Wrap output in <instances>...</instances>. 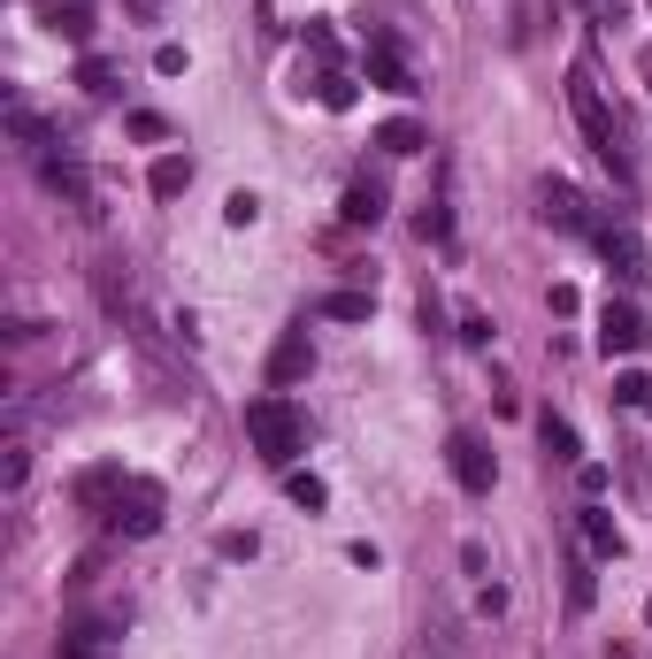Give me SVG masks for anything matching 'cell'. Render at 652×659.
Listing matches in <instances>:
<instances>
[{
	"mask_svg": "<svg viewBox=\"0 0 652 659\" xmlns=\"http://www.w3.org/2000/svg\"><path fill=\"white\" fill-rule=\"evenodd\" d=\"M246 437L261 445L269 468H292L300 445H308V414H300L292 399H277V391H269V399H246Z\"/></svg>",
	"mask_w": 652,
	"mask_h": 659,
	"instance_id": "obj_1",
	"label": "cell"
},
{
	"mask_svg": "<svg viewBox=\"0 0 652 659\" xmlns=\"http://www.w3.org/2000/svg\"><path fill=\"white\" fill-rule=\"evenodd\" d=\"M568 100H576V123H584V139H591V154L614 169V176H630V162H622V131H614V116H607V100H599L591 69H568Z\"/></svg>",
	"mask_w": 652,
	"mask_h": 659,
	"instance_id": "obj_2",
	"label": "cell"
},
{
	"mask_svg": "<svg viewBox=\"0 0 652 659\" xmlns=\"http://www.w3.org/2000/svg\"><path fill=\"white\" fill-rule=\"evenodd\" d=\"M108 529L116 537H154L162 529V484H147V476L124 484V491L108 498Z\"/></svg>",
	"mask_w": 652,
	"mask_h": 659,
	"instance_id": "obj_3",
	"label": "cell"
},
{
	"mask_svg": "<svg viewBox=\"0 0 652 659\" xmlns=\"http://www.w3.org/2000/svg\"><path fill=\"white\" fill-rule=\"evenodd\" d=\"M446 461H453V484H461V491H477V498H484V491H491V476H499L477 430H453V437H446Z\"/></svg>",
	"mask_w": 652,
	"mask_h": 659,
	"instance_id": "obj_4",
	"label": "cell"
},
{
	"mask_svg": "<svg viewBox=\"0 0 652 659\" xmlns=\"http://www.w3.org/2000/svg\"><path fill=\"white\" fill-rule=\"evenodd\" d=\"M316 368V345H308V330H292V337H277V353H269V391H285V383H300Z\"/></svg>",
	"mask_w": 652,
	"mask_h": 659,
	"instance_id": "obj_5",
	"label": "cell"
},
{
	"mask_svg": "<svg viewBox=\"0 0 652 659\" xmlns=\"http://www.w3.org/2000/svg\"><path fill=\"white\" fill-rule=\"evenodd\" d=\"M638 337H645V323H638L622 300H607V315H599V353H638Z\"/></svg>",
	"mask_w": 652,
	"mask_h": 659,
	"instance_id": "obj_6",
	"label": "cell"
},
{
	"mask_svg": "<svg viewBox=\"0 0 652 659\" xmlns=\"http://www.w3.org/2000/svg\"><path fill=\"white\" fill-rule=\"evenodd\" d=\"M368 77H376L384 93H415V77H407V62H399V46H392V39H376V46H368Z\"/></svg>",
	"mask_w": 652,
	"mask_h": 659,
	"instance_id": "obj_7",
	"label": "cell"
},
{
	"mask_svg": "<svg viewBox=\"0 0 652 659\" xmlns=\"http://www.w3.org/2000/svg\"><path fill=\"white\" fill-rule=\"evenodd\" d=\"M376 147H384L392 162H407V154H423V147H430V131H423L415 116H392V123L376 131Z\"/></svg>",
	"mask_w": 652,
	"mask_h": 659,
	"instance_id": "obj_8",
	"label": "cell"
},
{
	"mask_svg": "<svg viewBox=\"0 0 652 659\" xmlns=\"http://www.w3.org/2000/svg\"><path fill=\"white\" fill-rule=\"evenodd\" d=\"M545 223H560V230H591V215H584L576 184H545Z\"/></svg>",
	"mask_w": 652,
	"mask_h": 659,
	"instance_id": "obj_9",
	"label": "cell"
},
{
	"mask_svg": "<svg viewBox=\"0 0 652 659\" xmlns=\"http://www.w3.org/2000/svg\"><path fill=\"white\" fill-rule=\"evenodd\" d=\"M599 246H607V261H622V277H645V246H638V230H591Z\"/></svg>",
	"mask_w": 652,
	"mask_h": 659,
	"instance_id": "obj_10",
	"label": "cell"
},
{
	"mask_svg": "<svg viewBox=\"0 0 652 659\" xmlns=\"http://www.w3.org/2000/svg\"><path fill=\"white\" fill-rule=\"evenodd\" d=\"M147 184H154V199H177V192L192 184V154H162V162H154V176H147Z\"/></svg>",
	"mask_w": 652,
	"mask_h": 659,
	"instance_id": "obj_11",
	"label": "cell"
},
{
	"mask_svg": "<svg viewBox=\"0 0 652 659\" xmlns=\"http://www.w3.org/2000/svg\"><path fill=\"white\" fill-rule=\"evenodd\" d=\"M8 131H15V139H23L31 154H46V147H54V139H46V123L31 116V100H8Z\"/></svg>",
	"mask_w": 652,
	"mask_h": 659,
	"instance_id": "obj_12",
	"label": "cell"
},
{
	"mask_svg": "<svg viewBox=\"0 0 652 659\" xmlns=\"http://www.w3.org/2000/svg\"><path fill=\"white\" fill-rule=\"evenodd\" d=\"M376 215H384V184H368V176L345 184V223H376Z\"/></svg>",
	"mask_w": 652,
	"mask_h": 659,
	"instance_id": "obj_13",
	"label": "cell"
},
{
	"mask_svg": "<svg viewBox=\"0 0 652 659\" xmlns=\"http://www.w3.org/2000/svg\"><path fill=\"white\" fill-rule=\"evenodd\" d=\"M323 315H330V323H368V315H376V300H368V292H330Z\"/></svg>",
	"mask_w": 652,
	"mask_h": 659,
	"instance_id": "obj_14",
	"label": "cell"
},
{
	"mask_svg": "<svg viewBox=\"0 0 652 659\" xmlns=\"http://www.w3.org/2000/svg\"><path fill=\"white\" fill-rule=\"evenodd\" d=\"M584 537H591V552H607V560H614V552H622V529H614V521H607V514H599V506H591V514H584Z\"/></svg>",
	"mask_w": 652,
	"mask_h": 659,
	"instance_id": "obj_15",
	"label": "cell"
},
{
	"mask_svg": "<svg viewBox=\"0 0 652 659\" xmlns=\"http://www.w3.org/2000/svg\"><path fill=\"white\" fill-rule=\"evenodd\" d=\"M285 498H292V506H308V514H316V506H323V484H316V476H285Z\"/></svg>",
	"mask_w": 652,
	"mask_h": 659,
	"instance_id": "obj_16",
	"label": "cell"
},
{
	"mask_svg": "<svg viewBox=\"0 0 652 659\" xmlns=\"http://www.w3.org/2000/svg\"><path fill=\"white\" fill-rule=\"evenodd\" d=\"M223 215H231V230H246V223L261 215V199H254V192H231V207H223Z\"/></svg>",
	"mask_w": 652,
	"mask_h": 659,
	"instance_id": "obj_17",
	"label": "cell"
},
{
	"mask_svg": "<svg viewBox=\"0 0 652 659\" xmlns=\"http://www.w3.org/2000/svg\"><path fill=\"white\" fill-rule=\"evenodd\" d=\"M545 445H553L560 461H576V430H568V422H553V414H545Z\"/></svg>",
	"mask_w": 652,
	"mask_h": 659,
	"instance_id": "obj_18",
	"label": "cell"
},
{
	"mask_svg": "<svg viewBox=\"0 0 652 659\" xmlns=\"http://www.w3.org/2000/svg\"><path fill=\"white\" fill-rule=\"evenodd\" d=\"M215 552H223V560H254V552H261V544H254V529H231V537H223V544H215Z\"/></svg>",
	"mask_w": 652,
	"mask_h": 659,
	"instance_id": "obj_19",
	"label": "cell"
},
{
	"mask_svg": "<svg viewBox=\"0 0 652 659\" xmlns=\"http://www.w3.org/2000/svg\"><path fill=\"white\" fill-rule=\"evenodd\" d=\"M323 108H353V85L338 69H323Z\"/></svg>",
	"mask_w": 652,
	"mask_h": 659,
	"instance_id": "obj_20",
	"label": "cell"
},
{
	"mask_svg": "<svg viewBox=\"0 0 652 659\" xmlns=\"http://www.w3.org/2000/svg\"><path fill=\"white\" fill-rule=\"evenodd\" d=\"M54 31H62V39H85V8H77V0H70V8H54Z\"/></svg>",
	"mask_w": 652,
	"mask_h": 659,
	"instance_id": "obj_21",
	"label": "cell"
},
{
	"mask_svg": "<svg viewBox=\"0 0 652 659\" xmlns=\"http://www.w3.org/2000/svg\"><path fill=\"white\" fill-rule=\"evenodd\" d=\"M77 85H85V93H108V62L85 54V62H77Z\"/></svg>",
	"mask_w": 652,
	"mask_h": 659,
	"instance_id": "obj_22",
	"label": "cell"
},
{
	"mask_svg": "<svg viewBox=\"0 0 652 659\" xmlns=\"http://www.w3.org/2000/svg\"><path fill=\"white\" fill-rule=\"evenodd\" d=\"M62 659H108L100 645H85V637H62Z\"/></svg>",
	"mask_w": 652,
	"mask_h": 659,
	"instance_id": "obj_23",
	"label": "cell"
},
{
	"mask_svg": "<svg viewBox=\"0 0 652 659\" xmlns=\"http://www.w3.org/2000/svg\"><path fill=\"white\" fill-rule=\"evenodd\" d=\"M645 414H652V391H645Z\"/></svg>",
	"mask_w": 652,
	"mask_h": 659,
	"instance_id": "obj_24",
	"label": "cell"
}]
</instances>
